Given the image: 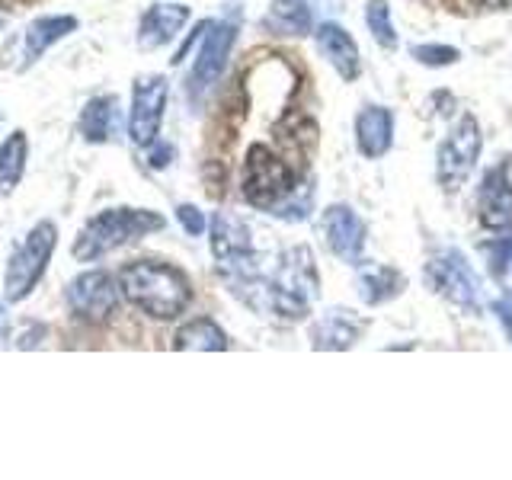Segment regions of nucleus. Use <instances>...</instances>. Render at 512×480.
<instances>
[{
    "label": "nucleus",
    "instance_id": "obj_20",
    "mask_svg": "<svg viewBox=\"0 0 512 480\" xmlns=\"http://www.w3.org/2000/svg\"><path fill=\"white\" fill-rule=\"evenodd\" d=\"M266 26L276 36H308L311 32V10L301 0H276L269 7Z\"/></svg>",
    "mask_w": 512,
    "mask_h": 480
},
{
    "label": "nucleus",
    "instance_id": "obj_24",
    "mask_svg": "<svg viewBox=\"0 0 512 480\" xmlns=\"http://www.w3.org/2000/svg\"><path fill=\"white\" fill-rule=\"evenodd\" d=\"M413 58L429 64V68H442V64H455L458 61V48H452V45H416Z\"/></svg>",
    "mask_w": 512,
    "mask_h": 480
},
{
    "label": "nucleus",
    "instance_id": "obj_25",
    "mask_svg": "<svg viewBox=\"0 0 512 480\" xmlns=\"http://www.w3.org/2000/svg\"><path fill=\"white\" fill-rule=\"evenodd\" d=\"M176 218H180L186 234H192V237H199L205 231V218H202V212L196 205H180V208H176Z\"/></svg>",
    "mask_w": 512,
    "mask_h": 480
},
{
    "label": "nucleus",
    "instance_id": "obj_11",
    "mask_svg": "<svg viewBox=\"0 0 512 480\" xmlns=\"http://www.w3.org/2000/svg\"><path fill=\"white\" fill-rule=\"evenodd\" d=\"M320 234H324V244L330 247L333 256H340L346 263L362 260L365 224L349 205H330L327 212L320 215Z\"/></svg>",
    "mask_w": 512,
    "mask_h": 480
},
{
    "label": "nucleus",
    "instance_id": "obj_21",
    "mask_svg": "<svg viewBox=\"0 0 512 480\" xmlns=\"http://www.w3.org/2000/svg\"><path fill=\"white\" fill-rule=\"evenodd\" d=\"M176 349H192V352H221L228 349V336L212 320H189L186 327H180L173 340Z\"/></svg>",
    "mask_w": 512,
    "mask_h": 480
},
{
    "label": "nucleus",
    "instance_id": "obj_28",
    "mask_svg": "<svg viewBox=\"0 0 512 480\" xmlns=\"http://www.w3.org/2000/svg\"><path fill=\"white\" fill-rule=\"evenodd\" d=\"M170 148H164V151H157V154H151V167H167L170 164Z\"/></svg>",
    "mask_w": 512,
    "mask_h": 480
},
{
    "label": "nucleus",
    "instance_id": "obj_1",
    "mask_svg": "<svg viewBox=\"0 0 512 480\" xmlns=\"http://www.w3.org/2000/svg\"><path fill=\"white\" fill-rule=\"evenodd\" d=\"M122 295L154 320H176L192 298L189 279L170 263L138 260L119 272Z\"/></svg>",
    "mask_w": 512,
    "mask_h": 480
},
{
    "label": "nucleus",
    "instance_id": "obj_2",
    "mask_svg": "<svg viewBox=\"0 0 512 480\" xmlns=\"http://www.w3.org/2000/svg\"><path fill=\"white\" fill-rule=\"evenodd\" d=\"M164 228V218L157 212H148V208H109V212L96 215L80 237L74 240L71 253L80 263L100 260V256L125 247L128 240H138L151 231Z\"/></svg>",
    "mask_w": 512,
    "mask_h": 480
},
{
    "label": "nucleus",
    "instance_id": "obj_19",
    "mask_svg": "<svg viewBox=\"0 0 512 480\" xmlns=\"http://www.w3.org/2000/svg\"><path fill=\"white\" fill-rule=\"evenodd\" d=\"M26 157H29L26 132H13L0 144V196H10V192L20 186L26 173Z\"/></svg>",
    "mask_w": 512,
    "mask_h": 480
},
{
    "label": "nucleus",
    "instance_id": "obj_16",
    "mask_svg": "<svg viewBox=\"0 0 512 480\" xmlns=\"http://www.w3.org/2000/svg\"><path fill=\"white\" fill-rule=\"evenodd\" d=\"M480 221L493 231H503L512 224V186L503 170L487 173L484 189H480Z\"/></svg>",
    "mask_w": 512,
    "mask_h": 480
},
{
    "label": "nucleus",
    "instance_id": "obj_22",
    "mask_svg": "<svg viewBox=\"0 0 512 480\" xmlns=\"http://www.w3.org/2000/svg\"><path fill=\"white\" fill-rule=\"evenodd\" d=\"M400 292V276L384 266H365L359 272V295L368 304H381Z\"/></svg>",
    "mask_w": 512,
    "mask_h": 480
},
{
    "label": "nucleus",
    "instance_id": "obj_13",
    "mask_svg": "<svg viewBox=\"0 0 512 480\" xmlns=\"http://www.w3.org/2000/svg\"><path fill=\"white\" fill-rule=\"evenodd\" d=\"M317 48L320 55L330 61V68L340 74L343 80H356L362 74V55L359 45L352 42V36L336 23H324L317 29Z\"/></svg>",
    "mask_w": 512,
    "mask_h": 480
},
{
    "label": "nucleus",
    "instance_id": "obj_6",
    "mask_svg": "<svg viewBox=\"0 0 512 480\" xmlns=\"http://www.w3.org/2000/svg\"><path fill=\"white\" fill-rule=\"evenodd\" d=\"M480 157V125L474 116H461L452 132L439 144V183L448 192H458L471 176Z\"/></svg>",
    "mask_w": 512,
    "mask_h": 480
},
{
    "label": "nucleus",
    "instance_id": "obj_27",
    "mask_svg": "<svg viewBox=\"0 0 512 480\" xmlns=\"http://www.w3.org/2000/svg\"><path fill=\"white\" fill-rule=\"evenodd\" d=\"M480 7H490V10H512V0H474Z\"/></svg>",
    "mask_w": 512,
    "mask_h": 480
},
{
    "label": "nucleus",
    "instance_id": "obj_9",
    "mask_svg": "<svg viewBox=\"0 0 512 480\" xmlns=\"http://www.w3.org/2000/svg\"><path fill=\"white\" fill-rule=\"evenodd\" d=\"M234 39H237V26L234 23H208L205 29V39H202V52L196 58V68H192V77H189V87L192 93H202L215 84L221 77V71L228 68V58H231V48H234Z\"/></svg>",
    "mask_w": 512,
    "mask_h": 480
},
{
    "label": "nucleus",
    "instance_id": "obj_17",
    "mask_svg": "<svg viewBox=\"0 0 512 480\" xmlns=\"http://www.w3.org/2000/svg\"><path fill=\"white\" fill-rule=\"evenodd\" d=\"M359 333H362V324L352 317V311H327L311 330V346L314 349H349L359 340Z\"/></svg>",
    "mask_w": 512,
    "mask_h": 480
},
{
    "label": "nucleus",
    "instance_id": "obj_26",
    "mask_svg": "<svg viewBox=\"0 0 512 480\" xmlns=\"http://www.w3.org/2000/svg\"><path fill=\"white\" fill-rule=\"evenodd\" d=\"M493 314L500 317V324L506 327V336L512 340V298H503V301H496L493 304Z\"/></svg>",
    "mask_w": 512,
    "mask_h": 480
},
{
    "label": "nucleus",
    "instance_id": "obj_12",
    "mask_svg": "<svg viewBox=\"0 0 512 480\" xmlns=\"http://www.w3.org/2000/svg\"><path fill=\"white\" fill-rule=\"evenodd\" d=\"M74 29H77L74 16H42V20L29 23L20 36V64H16V68L20 71L32 68V64L45 55V48H52L55 42H61Z\"/></svg>",
    "mask_w": 512,
    "mask_h": 480
},
{
    "label": "nucleus",
    "instance_id": "obj_14",
    "mask_svg": "<svg viewBox=\"0 0 512 480\" xmlns=\"http://www.w3.org/2000/svg\"><path fill=\"white\" fill-rule=\"evenodd\" d=\"M186 20H189V7H183V4H157V7H151L148 13L141 16L138 45L144 48V52L167 45L170 39H176V32L186 26Z\"/></svg>",
    "mask_w": 512,
    "mask_h": 480
},
{
    "label": "nucleus",
    "instance_id": "obj_15",
    "mask_svg": "<svg viewBox=\"0 0 512 480\" xmlns=\"http://www.w3.org/2000/svg\"><path fill=\"white\" fill-rule=\"evenodd\" d=\"M356 141H359V151L365 157H384L391 151V141H394V116L391 109L384 106H365L356 119Z\"/></svg>",
    "mask_w": 512,
    "mask_h": 480
},
{
    "label": "nucleus",
    "instance_id": "obj_5",
    "mask_svg": "<svg viewBox=\"0 0 512 480\" xmlns=\"http://www.w3.org/2000/svg\"><path fill=\"white\" fill-rule=\"evenodd\" d=\"M58 244V228L52 221H39L36 228L26 234V240L13 250L4 276V295L7 301H23L32 288L39 285L42 272L48 266Z\"/></svg>",
    "mask_w": 512,
    "mask_h": 480
},
{
    "label": "nucleus",
    "instance_id": "obj_3",
    "mask_svg": "<svg viewBox=\"0 0 512 480\" xmlns=\"http://www.w3.org/2000/svg\"><path fill=\"white\" fill-rule=\"evenodd\" d=\"M295 173L279 154H272L263 144H253L247 151L244 167V199L253 208L276 215L279 208L295 196Z\"/></svg>",
    "mask_w": 512,
    "mask_h": 480
},
{
    "label": "nucleus",
    "instance_id": "obj_7",
    "mask_svg": "<svg viewBox=\"0 0 512 480\" xmlns=\"http://www.w3.org/2000/svg\"><path fill=\"white\" fill-rule=\"evenodd\" d=\"M167 106V80L160 74H148L135 80L132 90V112H128V135L138 148H148L160 135V122H164Z\"/></svg>",
    "mask_w": 512,
    "mask_h": 480
},
{
    "label": "nucleus",
    "instance_id": "obj_23",
    "mask_svg": "<svg viewBox=\"0 0 512 480\" xmlns=\"http://www.w3.org/2000/svg\"><path fill=\"white\" fill-rule=\"evenodd\" d=\"M365 23L381 48H397V32L391 23V7L384 0H368L365 4Z\"/></svg>",
    "mask_w": 512,
    "mask_h": 480
},
{
    "label": "nucleus",
    "instance_id": "obj_10",
    "mask_svg": "<svg viewBox=\"0 0 512 480\" xmlns=\"http://www.w3.org/2000/svg\"><path fill=\"white\" fill-rule=\"evenodd\" d=\"M429 282L436 285V292H442L445 298H452L461 308H477V276L471 272V266L464 263V256L458 250H445L439 256H432L429 263Z\"/></svg>",
    "mask_w": 512,
    "mask_h": 480
},
{
    "label": "nucleus",
    "instance_id": "obj_4",
    "mask_svg": "<svg viewBox=\"0 0 512 480\" xmlns=\"http://www.w3.org/2000/svg\"><path fill=\"white\" fill-rule=\"evenodd\" d=\"M314 298H317V269H314L311 250L308 247L288 250V256L279 266V276L269 285L266 311L301 320L304 314H308V304Z\"/></svg>",
    "mask_w": 512,
    "mask_h": 480
},
{
    "label": "nucleus",
    "instance_id": "obj_8",
    "mask_svg": "<svg viewBox=\"0 0 512 480\" xmlns=\"http://www.w3.org/2000/svg\"><path fill=\"white\" fill-rule=\"evenodd\" d=\"M122 288L112 282L106 272H84L68 285V304L80 320L90 324H103V320L116 311Z\"/></svg>",
    "mask_w": 512,
    "mask_h": 480
},
{
    "label": "nucleus",
    "instance_id": "obj_18",
    "mask_svg": "<svg viewBox=\"0 0 512 480\" xmlns=\"http://www.w3.org/2000/svg\"><path fill=\"white\" fill-rule=\"evenodd\" d=\"M116 96H96V100H90L84 106V112H80V132H84L87 141L100 144V141H109L112 132H116Z\"/></svg>",
    "mask_w": 512,
    "mask_h": 480
}]
</instances>
